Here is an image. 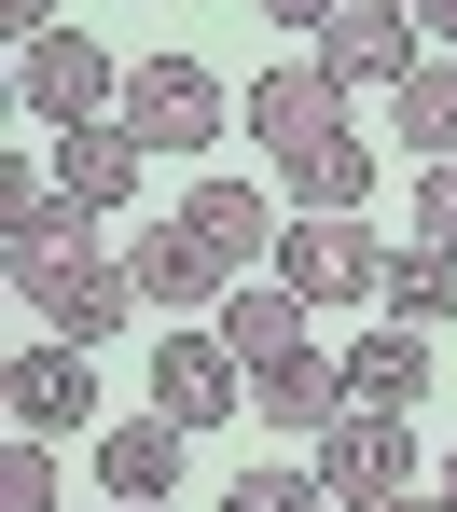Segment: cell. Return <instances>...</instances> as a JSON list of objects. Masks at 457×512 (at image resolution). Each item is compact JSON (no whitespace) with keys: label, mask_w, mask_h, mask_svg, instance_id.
I'll return each instance as SVG.
<instances>
[{"label":"cell","mask_w":457,"mask_h":512,"mask_svg":"<svg viewBox=\"0 0 457 512\" xmlns=\"http://www.w3.org/2000/svg\"><path fill=\"white\" fill-rule=\"evenodd\" d=\"M264 277H291L305 305H388V250H374L361 208H291V236H277Z\"/></svg>","instance_id":"cell-1"},{"label":"cell","mask_w":457,"mask_h":512,"mask_svg":"<svg viewBox=\"0 0 457 512\" xmlns=\"http://www.w3.org/2000/svg\"><path fill=\"white\" fill-rule=\"evenodd\" d=\"M430 471H444V457L416 443V416H374V402H347V416L319 429V485H333L347 512H388L402 485H430Z\"/></svg>","instance_id":"cell-2"},{"label":"cell","mask_w":457,"mask_h":512,"mask_svg":"<svg viewBox=\"0 0 457 512\" xmlns=\"http://www.w3.org/2000/svg\"><path fill=\"white\" fill-rule=\"evenodd\" d=\"M14 84H28V111H42L56 139H70V125H111V111H125V70L97 56L84 28H42V42H14Z\"/></svg>","instance_id":"cell-3"},{"label":"cell","mask_w":457,"mask_h":512,"mask_svg":"<svg viewBox=\"0 0 457 512\" xmlns=\"http://www.w3.org/2000/svg\"><path fill=\"white\" fill-rule=\"evenodd\" d=\"M139 153H208L222 139V84L194 70V56H153V70H125V111H111Z\"/></svg>","instance_id":"cell-4"},{"label":"cell","mask_w":457,"mask_h":512,"mask_svg":"<svg viewBox=\"0 0 457 512\" xmlns=\"http://www.w3.org/2000/svg\"><path fill=\"white\" fill-rule=\"evenodd\" d=\"M153 416H181V429H222V416H250V360H236V346L222 333H167L153 346Z\"/></svg>","instance_id":"cell-5"},{"label":"cell","mask_w":457,"mask_h":512,"mask_svg":"<svg viewBox=\"0 0 457 512\" xmlns=\"http://www.w3.org/2000/svg\"><path fill=\"white\" fill-rule=\"evenodd\" d=\"M319 70L361 97V84H416V0H333V28H319Z\"/></svg>","instance_id":"cell-6"},{"label":"cell","mask_w":457,"mask_h":512,"mask_svg":"<svg viewBox=\"0 0 457 512\" xmlns=\"http://www.w3.org/2000/svg\"><path fill=\"white\" fill-rule=\"evenodd\" d=\"M236 111H250V139H264V153H305V139H333V125H347V84H333L319 56H264V84L236 97Z\"/></svg>","instance_id":"cell-7"},{"label":"cell","mask_w":457,"mask_h":512,"mask_svg":"<svg viewBox=\"0 0 457 512\" xmlns=\"http://www.w3.org/2000/svg\"><path fill=\"white\" fill-rule=\"evenodd\" d=\"M125 277H139V305H153V319H194V305H222V291H236V263L208 250L194 222H153V236H125Z\"/></svg>","instance_id":"cell-8"},{"label":"cell","mask_w":457,"mask_h":512,"mask_svg":"<svg viewBox=\"0 0 457 512\" xmlns=\"http://www.w3.org/2000/svg\"><path fill=\"white\" fill-rule=\"evenodd\" d=\"M250 416H264L277 443H319V429L347 416V360H319V346H291V360H264V374H250Z\"/></svg>","instance_id":"cell-9"},{"label":"cell","mask_w":457,"mask_h":512,"mask_svg":"<svg viewBox=\"0 0 457 512\" xmlns=\"http://www.w3.org/2000/svg\"><path fill=\"white\" fill-rule=\"evenodd\" d=\"M0 402H14V429H42V443H56V429L97 416V374H84V346H70V333H42L14 374H0Z\"/></svg>","instance_id":"cell-10"},{"label":"cell","mask_w":457,"mask_h":512,"mask_svg":"<svg viewBox=\"0 0 457 512\" xmlns=\"http://www.w3.org/2000/svg\"><path fill=\"white\" fill-rule=\"evenodd\" d=\"M181 222H194L222 263H236V277H264V263H277V236H291L264 180H194V194H181Z\"/></svg>","instance_id":"cell-11"},{"label":"cell","mask_w":457,"mask_h":512,"mask_svg":"<svg viewBox=\"0 0 457 512\" xmlns=\"http://www.w3.org/2000/svg\"><path fill=\"white\" fill-rule=\"evenodd\" d=\"M28 305H42V333L97 346V333H125V319H139V277H125V250H97V263H70L56 291H28Z\"/></svg>","instance_id":"cell-12"},{"label":"cell","mask_w":457,"mask_h":512,"mask_svg":"<svg viewBox=\"0 0 457 512\" xmlns=\"http://www.w3.org/2000/svg\"><path fill=\"white\" fill-rule=\"evenodd\" d=\"M347 402H374V416H416V402H430V333H416V319H374V333L347 346Z\"/></svg>","instance_id":"cell-13"},{"label":"cell","mask_w":457,"mask_h":512,"mask_svg":"<svg viewBox=\"0 0 457 512\" xmlns=\"http://www.w3.org/2000/svg\"><path fill=\"white\" fill-rule=\"evenodd\" d=\"M208 333L264 374V360H291V346H305V291H291V277H236V291L208 305Z\"/></svg>","instance_id":"cell-14"},{"label":"cell","mask_w":457,"mask_h":512,"mask_svg":"<svg viewBox=\"0 0 457 512\" xmlns=\"http://www.w3.org/2000/svg\"><path fill=\"white\" fill-rule=\"evenodd\" d=\"M181 443H194L181 416H125V429H111V443H97V485H111V499H125V512H153V499H167V485H181Z\"/></svg>","instance_id":"cell-15"},{"label":"cell","mask_w":457,"mask_h":512,"mask_svg":"<svg viewBox=\"0 0 457 512\" xmlns=\"http://www.w3.org/2000/svg\"><path fill=\"white\" fill-rule=\"evenodd\" d=\"M277 194H291V208H361V194H374V139H361V125H333V139L277 153Z\"/></svg>","instance_id":"cell-16"},{"label":"cell","mask_w":457,"mask_h":512,"mask_svg":"<svg viewBox=\"0 0 457 512\" xmlns=\"http://www.w3.org/2000/svg\"><path fill=\"white\" fill-rule=\"evenodd\" d=\"M70 263H97V208H70V194H56V208H28V222H14L0 277H14V291H56Z\"/></svg>","instance_id":"cell-17"},{"label":"cell","mask_w":457,"mask_h":512,"mask_svg":"<svg viewBox=\"0 0 457 512\" xmlns=\"http://www.w3.org/2000/svg\"><path fill=\"white\" fill-rule=\"evenodd\" d=\"M56 194H70V208H125V194H139V139H125V125H70V139H56Z\"/></svg>","instance_id":"cell-18"},{"label":"cell","mask_w":457,"mask_h":512,"mask_svg":"<svg viewBox=\"0 0 457 512\" xmlns=\"http://www.w3.org/2000/svg\"><path fill=\"white\" fill-rule=\"evenodd\" d=\"M388 125H402V153L457 167V56H416V84L388 97Z\"/></svg>","instance_id":"cell-19"},{"label":"cell","mask_w":457,"mask_h":512,"mask_svg":"<svg viewBox=\"0 0 457 512\" xmlns=\"http://www.w3.org/2000/svg\"><path fill=\"white\" fill-rule=\"evenodd\" d=\"M388 319L444 333V319H457V250H430V236H416V250H388Z\"/></svg>","instance_id":"cell-20"},{"label":"cell","mask_w":457,"mask_h":512,"mask_svg":"<svg viewBox=\"0 0 457 512\" xmlns=\"http://www.w3.org/2000/svg\"><path fill=\"white\" fill-rule=\"evenodd\" d=\"M222 512H333V485H319V471H250V485H222Z\"/></svg>","instance_id":"cell-21"},{"label":"cell","mask_w":457,"mask_h":512,"mask_svg":"<svg viewBox=\"0 0 457 512\" xmlns=\"http://www.w3.org/2000/svg\"><path fill=\"white\" fill-rule=\"evenodd\" d=\"M0 512H56V443H42V429H14V457H0Z\"/></svg>","instance_id":"cell-22"},{"label":"cell","mask_w":457,"mask_h":512,"mask_svg":"<svg viewBox=\"0 0 457 512\" xmlns=\"http://www.w3.org/2000/svg\"><path fill=\"white\" fill-rule=\"evenodd\" d=\"M416 236L457 250V167H416Z\"/></svg>","instance_id":"cell-23"},{"label":"cell","mask_w":457,"mask_h":512,"mask_svg":"<svg viewBox=\"0 0 457 512\" xmlns=\"http://www.w3.org/2000/svg\"><path fill=\"white\" fill-rule=\"evenodd\" d=\"M250 14H264V28H291V42H319V28H333V0H250Z\"/></svg>","instance_id":"cell-24"},{"label":"cell","mask_w":457,"mask_h":512,"mask_svg":"<svg viewBox=\"0 0 457 512\" xmlns=\"http://www.w3.org/2000/svg\"><path fill=\"white\" fill-rule=\"evenodd\" d=\"M42 28H56V0H14V42H42Z\"/></svg>","instance_id":"cell-25"},{"label":"cell","mask_w":457,"mask_h":512,"mask_svg":"<svg viewBox=\"0 0 457 512\" xmlns=\"http://www.w3.org/2000/svg\"><path fill=\"white\" fill-rule=\"evenodd\" d=\"M388 512H457V499H444V485H402V499H388Z\"/></svg>","instance_id":"cell-26"},{"label":"cell","mask_w":457,"mask_h":512,"mask_svg":"<svg viewBox=\"0 0 457 512\" xmlns=\"http://www.w3.org/2000/svg\"><path fill=\"white\" fill-rule=\"evenodd\" d=\"M416 28H444V42H457V0H416Z\"/></svg>","instance_id":"cell-27"},{"label":"cell","mask_w":457,"mask_h":512,"mask_svg":"<svg viewBox=\"0 0 457 512\" xmlns=\"http://www.w3.org/2000/svg\"><path fill=\"white\" fill-rule=\"evenodd\" d=\"M430 485H444V499H457V443H444V471H430Z\"/></svg>","instance_id":"cell-28"},{"label":"cell","mask_w":457,"mask_h":512,"mask_svg":"<svg viewBox=\"0 0 457 512\" xmlns=\"http://www.w3.org/2000/svg\"><path fill=\"white\" fill-rule=\"evenodd\" d=\"M153 512H181V499H153Z\"/></svg>","instance_id":"cell-29"},{"label":"cell","mask_w":457,"mask_h":512,"mask_svg":"<svg viewBox=\"0 0 457 512\" xmlns=\"http://www.w3.org/2000/svg\"><path fill=\"white\" fill-rule=\"evenodd\" d=\"M111 512H125V499H111Z\"/></svg>","instance_id":"cell-30"}]
</instances>
